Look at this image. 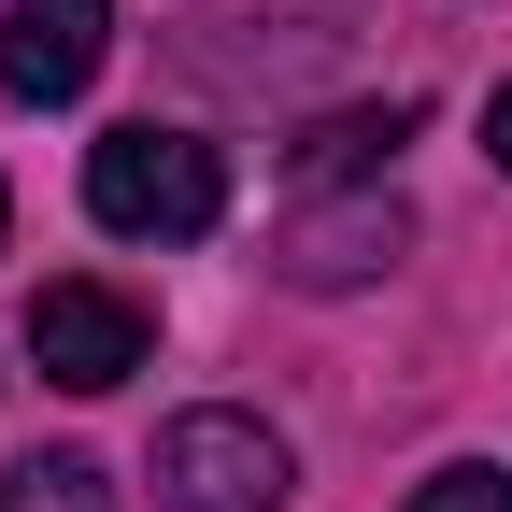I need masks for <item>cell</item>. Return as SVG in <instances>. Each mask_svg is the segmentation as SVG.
Wrapping results in <instances>:
<instances>
[{
	"label": "cell",
	"mask_w": 512,
	"mask_h": 512,
	"mask_svg": "<svg viewBox=\"0 0 512 512\" xmlns=\"http://www.w3.org/2000/svg\"><path fill=\"white\" fill-rule=\"evenodd\" d=\"M399 128H413V100H356V114H328V128H299V171H313V185H356V171L399 157Z\"/></svg>",
	"instance_id": "obj_6"
},
{
	"label": "cell",
	"mask_w": 512,
	"mask_h": 512,
	"mask_svg": "<svg viewBox=\"0 0 512 512\" xmlns=\"http://www.w3.org/2000/svg\"><path fill=\"white\" fill-rule=\"evenodd\" d=\"M0 512H114V484L86 456H29V470H0Z\"/></svg>",
	"instance_id": "obj_7"
},
{
	"label": "cell",
	"mask_w": 512,
	"mask_h": 512,
	"mask_svg": "<svg viewBox=\"0 0 512 512\" xmlns=\"http://www.w3.org/2000/svg\"><path fill=\"white\" fill-rule=\"evenodd\" d=\"M0 228H15V200H0Z\"/></svg>",
	"instance_id": "obj_10"
},
{
	"label": "cell",
	"mask_w": 512,
	"mask_h": 512,
	"mask_svg": "<svg viewBox=\"0 0 512 512\" xmlns=\"http://www.w3.org/2000/svg\"><path fill=\"white\" fill-rule=\"evenodd\" d=\"M29 356H43V384L100 399V384H128L157 356V328H143V299H114V285H43L29 299Z\"/></svg>",
	"instance_id": "obj_3"
},
{
	"label": "cell",
	"mask_w": 512,
	"mask_h": 512,
	"mask_svg": "<svg viewBox=\"0 0 512 512\" xmlns=\"http://www.w3.org/2000/svg\"><path fill=\"white\" fill-rule=\"evenodd\" d=\"M484 157H498V171H512V86H498V100H484Z\"/></svg>",
	"instance_id": "obj_9"
},
{
	"label": "cell",
	"mask_w": 512,
	"mask_h": 512,
	"mask_svg": "<svg viewBox=\"0 0 512 512\" xmlns=\"http://www.w3.org/2000/svg\"><path fill=\"white\" fill-rule=\"evenodd\" d=\"M114 57V0H0V100H86V72Z\"/></svg>",
	"instance_id": "obj_4"
},
{
	"label": "cell",
	"mask_w": 512,
	"mask_h": 512,
	"mask_svg": "<svg viewBox=\"0 0 512 512\" xmlns=\"http://www.w3.org/2000/svg\"><path fill=\"white\" fill-rule=\"evenodd\" d=\"M413 512H512V484H498V470H427Z\"/></svg>",
	"instance_id": "obj_8"
},
{
	"label": "cell",
	"mask_w": 512,
	"mask_h": 512,
	"mask_svg": "<svg viewBox=\"0 0 512 512\" xmlns=\"http://www.w3.org/2000/svg\"><path fill=\"white\" fill-rule=\"evenodd\" d=\"M285 441L256 413H171L157 427V512H285Z\"/></svg>",
	"instance_id": "obj_2"
},
{
	"label": "cell",
	"mask_w": 512,
	"mask_h": 512,
	"mask_svg": "<svg viewBox=\"0 0 512 512\" xmlns=\"http://www.w3.org/2000/svg\"><path fill=\"white\" fill-rule=\"evenodd\" d=\"M399 242H413V214L370 185V200H342V214H299V228H285V285H370Z\"/></svg>",
	"instance_id": "obj_5"
},
{
	"label": "cell",
	"mask_w": 512,
	"mask_h": 512,
	"mask_svg": "<svg viewBox=\"0 0 512 512\" xmlns=\"http://www.w3.org/2000/svg\"><path fill=\"white\" fill-rule=\"evenodd\" d=\"M86 214L114 242H200L228 214V157L200 128H100L86 143Z\"/></svg>",
	"instance_id": "obj_1"
}]
</instances>
